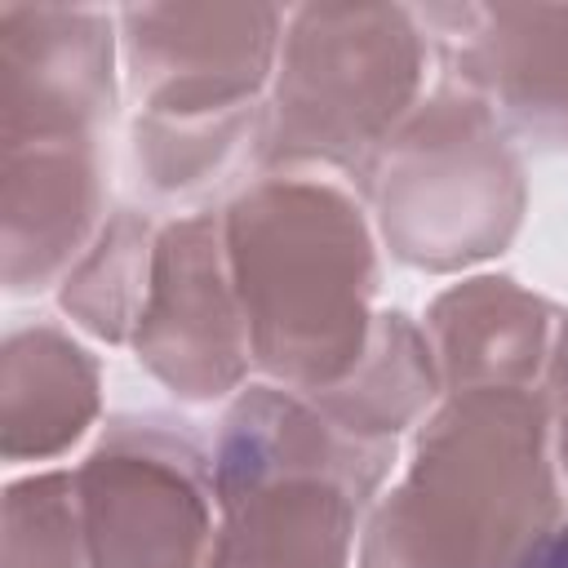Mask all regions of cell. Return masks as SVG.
Here are the masks:
<instances>
[{
  "label": "cell",
  "mask_w": 568,
  "mask_h": 568,
  "mask_svg": "<svg viewBox=\"0 0 568 568\" xmlns=\"http://www.w3.org/2000/svg\"><path fill=\"white\" fill-rule=\"evenodd\" d=\"M559 519L546 399L462 390L422 426L408 475L373 510L359 568H506Z\"/></svg>",
  "instance_id": "1"
},
{
  "label": "cell",
  "mask_w": 568,
  "mask_h": 568,
  "mask_svg": "<svg viewBox=\"0 0 568 568\" xmlns=\"http://www.w3.org/2000/svg\"><path fill=\"white\" fill-rule=\"evenodd\" d=\"M222 231L253 359L297 395L337 386L377 320V257L355 200L315 178H266L222 213Z\"/></svg>",
  "instance_id": "2"
},
{
  "label": "cell",
  "mask_w": 568,
  "mask_h": 568,
  "mask_svg": "<svg viewBox=\"0 0 568 568\" xmlns=\"http://www.w3.org/2000/svg\"><path fill=\"white\" fill-rule=\"evenodd\" d=\"M120 22L142 102L138 160L155 191H195L262 138L257 93L284 18L271 4H129Z\"/></svg>",
  "instance_id": "3"
},
{
  "label": "cell",
  "mask_w": 568,
  "mask_h": 568,
  "mask_svg": "<svg viewBox=\"0 0 568 568\" xmlns=\"http://www.w3.org/2000/svg\"><path fill=\"white\" fill-rule=\"evenodd\" d=\"M426 67L422 18L399 4H306L288 18L262 115L266 169L342 164L359 178L413 115Z\"/></svg>",
  "instance_id": "4"
},
{
  "label": "cell",
  "mask_w": 568,
  "mask_h": 568,
  "mask_svg": "<svg viewBox=\"0 0 568 568\" xmlns=\"http://www.w3.org/2000/svg\"><path fill=\"white\" fill-rule=\"evenodd\" d=\"M395 257L426 271H457L515 235L524 169L497 129V111L448 84L390 133L364 173Z\"/></svg>",
  "instance_id": "5"
},
{
  "label": "cell",
  "mask_w": 568,
  "mask_h": 568,
  "mask_svg": "<svg viewBox=\"0 0 568 568\" xmlns=\"http://www.w3.org/2000/svg\"><path fill=\"white\" fill-rule=\"evenodd\" d=\"M89 568H209L213 470L155 417L115 422L75 470Z\"/></svg>",
  "instance_id": "6"
},
{
  "label": "cell",
  "mask_w": 568,
  "mask_h": 568,
  "mask_svg": "<svg viewBox=\"0 0 568 568\" xmlns=\"http://www.w3.org/2000/svg\"><path fill=\"white\" fill-rule=\"evenodd\" d=\"M133 346L138 359L182 399H213L240 386L253 351L226 262L222 217L195 213L155 240Z\"/></svg>",
  "instance_id": "7"
},
{
  "label": "cell",
  "mask_w": 568,
  "mask_h": 568,
  "mask_svg": "<svg viewBox=\"0 0 568 568\" xmlns=\"http://www.w3.org/2000/svg\"><path fill=\"white\" fill-rule=\"evenodd\" d=\"M417 18L457 89L537 142H568V4H435Z\"/></svg>",
  "instance_id": "8"
},
{
  "label": "cell",
  "mask_w": 568,
  "mask_h": 568,
  "mask_svg": "<svg viewBox=\"0 0 568 568\" xmlns=\"http://www.w3.org/2000/svg\"><path fill=\"white\" fill-rule=\"evenodd\" d=\"M4 142L93 138L111 111V18L98 9H0Z\"/></svg>",
  "instance_id": "9"
},
{
  "label": "cell",
  "mask_w": 568,
  "mask_h": 568,
  "mask_svg": "<svg viewBox=\"0 0 568 568\" xmlns=\"http://www.w3.org/2000/svg\"><path fill=\"white\" fill-rule=\"evenodd\" d=\"M377 484L337 466L280 470L222 506L209 568H346Z\"/></svg>",
  "instance_id": "10"
},
{
  "label": "cell",
  "mask_w": 568,
  "mask_h": 568,
  "mask_svg": "<svg viewBox=\"0 0 568 568\" xmlns=\"http://www.w3.org/2000/svg\"><path fill=\"white\" fill-rule=\"evenodd\" d=\"M102 173L93 138L4 142V284L13 293L49 284L93 235Z\"/></svg>",
  "instance_id": "11"
},
{
  "label": "cell",
  "mask_w": 568,
  "mask_h": 568,
  "mask_svg": "<svg viewBox=\"0 0 568 568\" xmlns=\"http://www.w3.org/2000/svg\"><path fill=\"white\" fill-rule=\"evenodd\" d=\"M555 324L559 311L506 275L453 284L426 315L444 390H528L555 355Z\"/></svg>",
  "instance_id": "12"
},
{
  "label": "cell",
  "mask_w": 568,
  "mask_h": 568,
  "mask_svg": "<svg viewBox=\"0 0 568 568\" xmlns=\"http://www.w3.org/2000/svg\"><path fill=\"white\" fill-rule=\"evenodd\" d=\"M98 413V364L58 328H22L4 346V457H53Z\"/></svg>",
  "instance_id": "13"
},
{
  "label": "cell",
  "mask_w": 568,
  "mask_h": 568,
  "mask_svg": "<svg viewBox=\"0 0 568 568\" xmlns=\"http://www.w3.org/2000/svg\"><path fill=\"white\" fill-rule=\"evenodd\" d=\"M444 390L430 337L399 311L373 320V337L364 359L328 390L306 395L333 426L364 444H395V435L426 413V404Z\"/></svg>",
  "instance_id": "14"
},
{
  "label": "cell",
  "mask_w": 568,
  "mask_h": 568,
  "mask_svg": "<svg viewBox=\"0 0 568 568\" xmlns=\"http://www.w3.org/2000/svg\"><path fill=\"white\" fill-rule=\"evenodd\" d=\"M151 222L142 213H115L98 231L84 262L62 280V306L106 342L133 337L151 288Z\"/></svg>",
  "instance_id": "15"
},
{
  "label": "cell",
  "mask_w": 568,
  "mask_h": 568,
  "mask_svg": "<svg viewBox=\"0 0 568 568\" xmlns=\"http://www.w3.org/2000/svg\"><path fill=\"white\" fill-rule=\"evenodd\" d=\"M4 568H89L71 470L22 479L4 497Z\"/></svg>",
  "instance_id": "16"
},
{
  "label": "cell",
  "mask_w": 568,
  "mask_h": 568,
  "mask_svg": "<svg viewBox=\"0 0 568 568\" xmlns=\"http://www.w3.org/2000/svg\"><path fill=\"white\" fill-rule=\"evenodd\" d=\"M506 568H568V515L555 524V528H546L519 559H510Z\"/></svg>",
  "instance_id": "17"
},
{
  "label": "cell",
  "mask_w": 568,
  "mask_h": 568,
  "mask_svg": "<svg viewBox=\"0 0 568 568\" xmlns=\"http://www.w3.org/2000/svg\"><path fill=\"white\" fill-rule=\"evenodd\" d=\"M550 364H555V390H559V399L568 404V320L559 324V342H555Z\"/></svg>",
  "instance_id": "18"
},
{
  "label": "cell",
  "mask_w": 568,
  "mask_h": 568,
  "mask_svg": "<svg viewBox=\"0 0 568 568\" xmlns=\"http://www.w3.org/2000/svg\"><path fill=\"white\" fill-rule=\"evenodd\" d=\"M559 466H564V475H568V413H564V422H559Z\"/></svg>",
  "instance_id": "19"
}]
</instances>
